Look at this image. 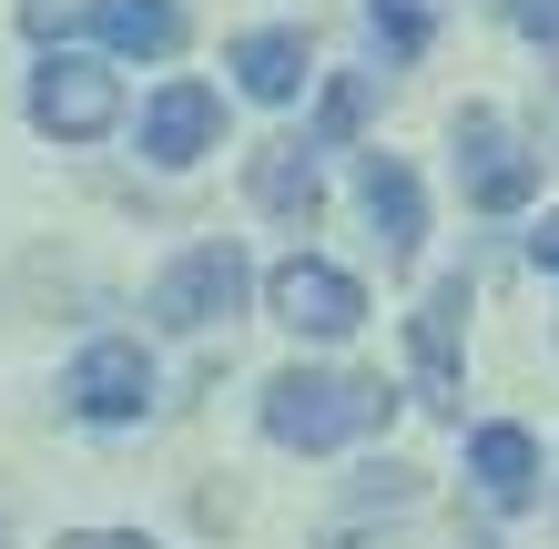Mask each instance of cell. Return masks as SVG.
<instances>
[{
	"instance_id": "1",
	"label": "cell",
	"mask_w": 559,
	"mask_h": 549,
	"mask_svg": "<svg viewBox=\"0 0 559 549\" xmlns=\"http://www.w3.org/2000/svg\"><path fill=\"white\" fill-rule=\"evenodd\" d=\"M386 428V377H346V367H295L265 386V438L275 447H356Z\"/></svg>"
},
{
	"instance_id": "2",
	"label": "cell",
	"mask_w": 559,
	"mask_h": 549,
	"mask_svg": "<svg viewBox=\"0 0 559 549\" xmlns=\"http://www.w3.org/2000/svg\"><path fill=\"white\" fill-rule=\"evenodd\" d=\"M31 122H41L51 143H103L112 122H122V92H112L103 61L61 51V61H41V72H31Z\"/></svg>"
},
{
	"instance_id": "3",
	"label": "cell",
	"mask_w": 559,
	"mask_h": 549,
	"mask_svg": "<svg viewBox=\"0 0 559 549\" xmlns=\"http://www.w3.org/2000/svg\"><path fill=\"white\" fill-rule=\"evenodd\" d=\"M235 306H245V254H235V244H193L183 265L153 275V315H163L174 336H204V326H224Z\"/></svg>"
},
{
	"instance_id": "4",
	"label": "cell",
	"mask_w": 559,
	"mask_h": 549,
	"mask_svg": "<svg viewBox=\"0 0 559 549\" xmlns=\"http://www.w3.org/2000/svg\"><path fill=\"white\" fill-rule=\"evenodd\" d=\"M265 306L295 336H356L367 326V285L336 275V265H316V254H285V265L265 275Z\"/></svg>"
},
{
	"instance_id": "5",
	"label": "cell",
	"mask_w": 559,
	"mask_h": 549,
	"mask_svg": "<svg viewBox=\"0 0 559 549\" xmlns=\"http://www.w3.org/2000/svg\"><path fill=\"white\" fill-rule=\"evenodd\" d=\"M457 174H468V204L478 214H519L539 193V164L509 143L499 112H468V122H457Z\"/></svg>"
},
{
	"instance_id": "6",
	"label": "cell",
	"mask_w": 559,
	"mask_h": 549,
	"mask_svg": "<svg viewBox=\"0 0 559 549\" xmlns=\"http://www.w3.org/2000/svg\"><path fill=\"white\" fill-rule=\"evenodd\" d=\"M92 428H122V417H143L153 407V367H143V346L133 336H103V346H82L72 357V386H61Z\"/></svg>"
},
{
	"instance_id": "7",
	"label": "cell",
	"mask_w": 559,
	"mask_h": 549,
	"mask_svg": "<svg viewBox=\"0 0 559 549\" xmlns=\"http://www.w3.org/2000/svg\"><path fill=\"white\" fill-rule=\"evenodd\" d=\"M214 133H224V103L204 82H163L143 103V153L153 164H193V153H214Z\"/></svg>"
},
{
	"instance_id": "8",
	"label": "cell",
	"mask_w": 559,
	"mask_h": 549,
	"mask_svg": "<svg viewBox=\"0 0 559 549\" xmlns=\"http://www.w3.org/2000/svg\"><path fill=\"white\" fill-rule=\"evenodd\" d=\"M457 315H468V275H448L438 296L407 315V346H417V377H427V407H457Z\"/></svg>"
},
{
	"instance_id": "9",
	"label": "cell",
	"mask_w": 559,
	"mask_h": 549,
	"mask_svg": "<svg viewBox=\"0 0 559 549\" xmlns=\"http://www.w3.org/2000/svg\"><path fill=\"white\" fill-rule=\"evenodd\" d=\"M468 478H478L488 509H530L539 499V438L509 428V417H499V428H478L468 438Z\"/></svg>"
},
{
	"instance_id": "10",
	"label": "cell",
	"mask_w": 559,
	"mask_h": 549,
	"mask_svg": "<svg viewBox=\"0 0 559 549\" xmlns=\"http://www.w3.org/2000/svg\"><path fill=\"white\" fill-rule=\"evenodd\" d=\"M356 193H367V214H377V244L407 265V254H417V235H427V193H417V174L397 164V153H367Z\"/></svg>"
},
{
	"instance_id": "11",
	"label": "cell",
	"mask_w": 559,
	"mask_h": 549,
	"mask_svg": "<svg viewBox=\"0 0 559 549\" xmlns=\"http://www.w3.org/2000/svg\"><path fill=\"white\" fill-rule=\"evenodd\" d=\"M82 31L112 41V51H133V61H174L183 51V11H174V0H92Z\"/></svg>"
},
{
	"instance_id": "12",
	"label": "cell",
	"mask_w": 559,
	"mask_h": 549,
	"mask_svg": "<svg viewBox=\"0 0 559 549\" xmlns=\"http://www.w3.org/2000/svg\"><path fill=\"white\" fill-rule=\"evenodd\" d=\"M254 204L285 214V224H316V204H325L316 143H265V153H254Z\"/></svg>"
},
{
	"instance_id": "13",
	"label": "cell",
	"mask_w": 559,
	"mask_h": 549,
	"mask_svg": "<svg viewBox=\"0 0 559 549\" xmlns=\"http://www.w3.org/2000/svg\"><path fill=\"white\" fill-rule=\"evenodd\" d=\"M224 61H235V82L254 103H295V92H306V31H245Z\"/></svg>"
},
{
	"instance_id": "14",
	"label": "cell",
	"mask_w": 559,
	"mask_h": 549,
	"mask_svg": "<svg viewBox=\"0 0 559 549\" xmlns=\"http://www.w3.org/2000/svg\"><path fill=\"white\" fill-rule=\"evenodd\" d=\"M356 122H367V82H336V92H325V122H316V143H346Z\"/></svg>"
},
{
	"instance_id": "15",
	"label": "cell",
	"mask_w": 559,
	"mask_h": 549,
	"mask_svg": "<svg viewBox=\"0 0 559 549\" xmlns=\"http://www.w3.org/2000/svg\"><path fill=\"white\" fill-rule=\"evenodd\" d=\"M377 31H386V51H417L427 41V11H417V0H377Z\"/></svg>"
},
{
	"instance_id": "16",
	"label": "cell",
	"mask_w": 559,
	"mask_h": 549,
	"mask_svg": "<svg viewBox=\"0 0 559 549\" xmlns=\"http://www.w3.org/2000/svg\"><path fill=\"white\" fill-rule=\"evenodd\" d=\"M509 21L530 31V41H559V0H509Z\"/></svg>"
},
{
	"instance_id": "17",
	"label": "cell",
	"mask_w": 559,
	"mask_h": 549,
	"mask_svg": "<svg viewBox=\"0 0 559 549\" xmlns=\"http://www.w3.org/2000/svg\"><path fill=\"white\" fill-rule=\"evenodd\" d=\"M61 549H153V539H133V529H72Z\"/></svg>"
},
{
	"instance_id": "18",
	"label": "cell",
	"mask_w": 559,
	"mask_h": 549,
	"mask_svg": "<svg viewBox=\"0 0 559 549\" xmlns=\"http://www.w3.org/2000/svg\"><path fill=\"white\" fill-rule=\"evenodd\" d=\"M530 254H539V265L559 275V214H549V224H539V235H530Z\"/></svg>"
},
{
	"instance_id": "19",
	"label": "cell",
	"mask_w": 559,
	"mask_h": 549,
	"mask_svg": "<svg viewBox=\"0 0 559 549\" xmlns=\"http://www.w3.org/2000/svg\"><path fill=\"white\" fill-rule=\"evenodd\" d=\"M0 549H11V529H0Z\"/></svg>"
}]
</instances>
